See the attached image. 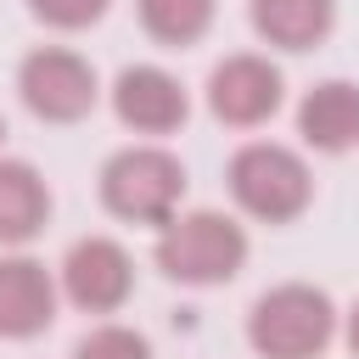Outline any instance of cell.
<instances>
[{
	"instance_id": "6da1fadb",
	"label": "cell",
	"mask_w": 359,
	"mask_h": 359,
	"mask_svg": "<svg viewBox=\"0 0 359 359\" xmlns=\"http://www.w3.org/2000/svg\"><path fill=\"white\" fill-rule=\"evenodd\" d=\"M241 264H247V230H241L230 213L196 208V213L168 219L163 236H157V269H163L168 280L219 286V280H230Z\"/></svg>"
},
{
	"instance_id": "7a4b0ae2",
	"label": "cell",
	"mask_w": 359,
	"mask_h": 359,
	"mask_svg": "<svg viewBox=\"0 0 359 359\" xmlns=\"http://www.w3.org/2000/svg\"><path fill=\"white\" fill-rule=\"evenodd\" d=\"M331 331H337V309L309 280H286L264 292L247 314V342L264 359H320Z\"/></svg>"
},
{
	"instance_id": "3957f363",
	"label": "cell",
	"mask_w": 359,
	"mask_h": 359,
	"mask_svg": "<svg viewBox=\"0 0 359 359\" xmlns=\"http://www.w3.org/2000/svg\"><path fill=\"white\" fill-rule=\"evenodd\" d=\"M230 196L264 219V224H286L309 208L314 196V180H309V163L292 151V146H275V140H252L230 157Z\"/></svg>"
},
{
	"instance_id": "277c9868",
	"label": "cell",
	"mask_w": 359,
	"mask_h": 359,
	"mask_svg": "<svg viewBox=\"0 0 359 359\" xmlns=\"http://www.w3.org/2000/svg\"><path fill=\"white\" fill-rule=\"evenodd\" d=\"M185 196V168L163 146H129L101 168V202L129 224H168Z\"/></svg>"
},
{
	"instance_id": "5b68a950",
	"label": "cell",
	"mask_w": 359,
	"mask_h": 359,
	"mask_svg": "<svg viewBox=\"0 0 359 359\" xmlns=\"http://www.w3.org/2000/svg\"><path fill=\"white\" fill-rule=\"evenodd\" d=\"M17 90H22L28 112L45 118V123H79V118H90V107H95V95H101L95 67H90L79 50H62V45H45V50L22 56Z\"/></svg>"
},
{
	"instance_id": "8992f818",
	"label": "cell",
	"mask_w": 359,
	"mask_h": 359,
	"mask_svg": "<svg viewBox=\"0 0 359 359\" xmlns=\"http://www.w3.org/2000/svg\"><path fill=\"white\" fill-rule=\"evenodd\" d=\"M62 292L84 309V314H112L129 303L135 292V264L112 236H84L73 241V252L62 258Z\"/></svg>"
},
{
	"instance_id": "52a82bcc",
	"label": "cell",
	"mask_w": 359,
	"mask_h": 359,
	"mask_svg": "<svg viewBox=\"0 0 359 359\" xmlns=\"http://www.w3.org/2000/svg\"><path fill=\"white\" fill-rule=\"evenodd\" d=\"M208 107L230 129H258L280 107V67L264 62V56H247V50L241 56H224L208 73Z\"/></svg>"
},
{
	"instance_id": "ba28073f",
	"label": "cell",
	"mask_w": 359,
	"mask_h": 359,
	"mask_svg": "<svg viewBox=\"0 0 359 359\" xmlns=\"http://www.w3.org/2000/svg\"><path fill=\"white\" fill-rule=\"evenodd\" d=\"M112 112H118L135 135H174V129L185 123L191 101H185V90H180L174 73L140 62V67H123V73H118V84H112Z\"/></svg>"
},
{
	"instance_id": "9c48e42d",
	"label": "cell",
	"mask_w": 359,
	"mask_h": 359,
	"mask_svg": "<svg viewBox=\"0 0 359 359\" xmlns=\"http://www.w3.org/2000/svg\"><path fill=\"white\" fill-rule=\"evenodd\" d=\"M56 320V280L39 258H0V337H39Z\"/></svg>"
},
{
	"instance_id": "30bf717a",
	"label": "cell",
	"mask_w": 359,
	"mask_h": 359,
	"mask_svg": "<svg viewBox=\"0 0 359 359\" xmlns=\"http://www.w3.org/2000/svg\"><path fill=\"white\" fill-rule=\"evenodd\" d=\"M297 129L314 151H348L359 146V84L348 79H325L303 95L297 107Z\"/></svg>"
},
{
	"instance_id": "8fae6325",
	"label": "cell",
	"mask_w": 359,
	"mask_h": 359,
	"mask_svg": "<svg viewBox=\"0 0 359 359\" xmlns=\"http://www.w3.org/2000/svg\"><path fill=\"white\" fill-rule=\"evenodd\" d=\"M337 0H252V28L280 50H309L331 34Z\"/></svg>"
},
{
	"instance_id": "7c38bea8",
	"label": "cell",
	"mask_w": 359,
	"mask_h": 359,
	"mask_svg": "<svg viewBox=\"0 0 359 359\" xmlns=\"http://www.w3.org/2000/svg\"><path fill=\"white\" fill-rule=\"evenodd\" d=\"M50 219V191L28 163H0V241L22 247L45 230Z\"/></svg>"
},
{
	"instance_id": "4fadbf2b",
	"label": "cell",
	"mask_w": 359,
	"mask_h": 359,
	"mask_svg": "<svg viewBox=\"0 0 359 359\" xmlns=\"http://www.w3.org/2000/svg\"><path fill=\"white\" fill-rule=\"evenodd\" d=\"M135 6L146 34L163 45H196L213 22V0H135Z\"/></svg>"
},
{
	"instance_id": "5bb4252c",
	"label": "cell",
	"mask_w": 359,
	"mask_h": 359,
	"mask_svg": "<svg viewBox=\"0 0 359 359\" xmlns=\"http://www.w3.org/2000/svg\"><path fill=\"white\" fill-rule=\"evenodd\" d=\"M73 359H151V342L129 325H95V331L79 337Z\"/></svg>"
},
{
	"instance_id": "9a60e30c",
	"label": "cell",
	"mask_w": 359,
	"mask_h": 359,
	"mask_svg": "<svg viewBox=\"0 0 359 359\" xmlns=\"http://www.w3.org/2000/svg\"><path fill=\"white\" fill-rule=\"evenodd\" d=\"M112 0H28V11L50 28H90Z\"/></svg>"
},
{
	"instance_id": "2e32d148",
	"label": "cell",
	"mask_w": 359,
	"mask_h": 359,
	"mask_svg": "<svg viewBox=\"0 0 359 359\" xmlns=\"http://www.w3.org/2000/svg\"><path fill=\"white\" fill-rule=\"evenodd\" d=\"M348 348H353V359H359V303H353V314H348Z\"/></svg>"
},
{
	"instance_id": "e0dca14e",
	"label": "cell",
	"mask_w": 359,
	"mask_h": 359,
	"mask_svg": "<svg viewBox=\"0 0 359 359\" xmlns=\"http://www.w3.org/2000/svg\"><path fill=\"white\" fill-rule=\"evenodd\" d=\"M0 140H6V118H0Z\"/></svg>"
}]
</instances>
